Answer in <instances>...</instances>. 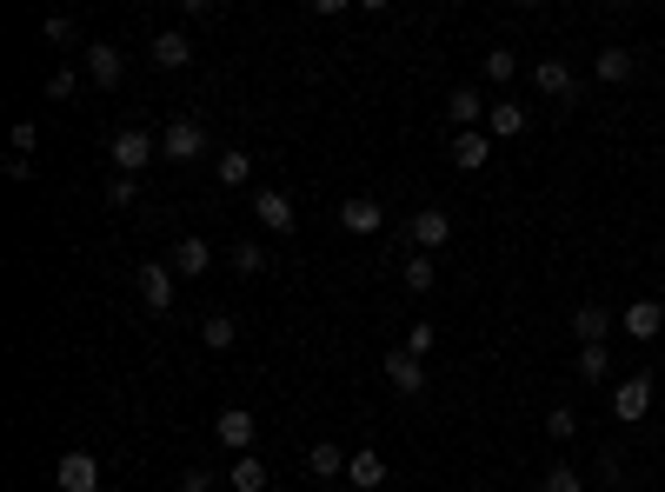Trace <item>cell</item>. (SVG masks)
I'll return each mask as SVG.
<instances>
[{
  "label": "cell",
  "mask_w": 665,
  "mask_h": 492,
  "mask_svg": "<svg viewBox=\"0 0 665 492\" xmlns=\"http://www.w3.org/2000/svg\"><path fill=\"white\" fill-rule=\"evenodd\" d=\"M147 54H153V67L180 73V67L194 60V40H187V27H166V34H153V40H147Z\"/></svg>",
  "instance_id": "13"
},
{
  "label": "cell",
  "mask_w": 665,
  "mask_h": 492,
  "mask_svg": "<svg viewBox=\"0 0 665 492\" xmlns=\"http://www.w3.org/2000/svg\"><path fill=\"white\" fill-rule=\"evenodd\" d=\"M180 492H213V472H207V466H194V472H180Z\"/></svg>",
  "instance_id": "37"
},
{
  "label": "cell",
  "mask_w": 665,
  "mask_h": 492,
  "mask_svg": "<svg viewBox=\"0 0 665 492\" xmlns=\"http://www.w3.org/2000/svg\"><path fill=\"white\" fill-rule=\"evenodd\" d=\"M652 413V373H626L619 386H612V420L619 426H639Z\"/></svg>",
  "instance_id": "2"
},
{
  "label": "cell",
  "mask_w": 665,
  "mask_h": 492,
  "mask_svg": "<svg viewBox=\"0 0 665 492\" xmlns=\"http://www.w3.org/2000/svg\"><path fill=\"white\" fill-rule=\"evenodd\" d=\"M133 286H140V300H147V313H166V306H174V260H147V267L133 273Z\"/></svg>",
  "instance_id": "6"
},
{
  "label": "cell",
  "mask_w": 665,
  "mask_h": 492,
  "mask_svg": "<svg viewBox=\"0 0 665 492\" xmlns=\"http://www.w3.org/2000/svg\"><path fill=\"white\" fill-rule=\"evenodd\" d=\"M446 239H453V213H440V207H420L406 220V246H412V254H440Z\"/></svg>",
  "instance_id": "3"
},
{
  "label": "cell",
  "mask_w": 665,
  "mask_h": 492,
  "mask_svg": "<svg viewBox=\"0 0 665 492\" xmlns=\"http://www.w3.org/2000/svg\"><path fill=\"white\" fill-rule=\"evenodd\" d=\"M8 140H14V153H34V147H40V127H34V120H14Z\"/></svg>",
  "instance_id": "36"
},
{
  "label": "cell",
  "mask_w": 665,
  "mask_h": 492,
  "mask_svg": "<svg viewBox=\"0 0 665 492\" xmlns=\"http://www.w3.org/2000/svg\"><path fill=\"white\" fill-rule=\"evenodd\" d=\"M326 492H340V485H326Z\"/></svg>",
  "instance_id": "40"
},
{
  "label": "cell",
  "mask_w": 665,
  "mask_h": 492,
  "mask_svg": "<svg viewBox=\"0 0 665 492\" xmlns=\"http://www.w3.org/2000/svg\"><path fill=\"white\" fill-rule=\"evenodd\" d=\"M347 459H353V453H340L332 440H313V446H306V472H313V479H347Z\"/></svg>",
  "instance_id": "21"
},
{
  "label": "cell",
  "mask_w": 665,
  "mask_h": 492,
  "mask_svg": "<svg viewBox=\"0 0 665 492\" xmlns=\"http://www.w3.org/2000/svg\"><path fill=\"white\" fill-rule=\"evenodd\" d=\"M572 373L586 379V386H606V379H612V353H606V347H579V353H572Z\"/></svg>",
  "instance_id": "24"
},
{
  "label": "cell",
  "mask_w": 665,
  "mask_h": 492,
  "mask_svg": "<svg viewBox=\"0 0 665 492\" xmlns=\"http://www.w3.org/2000/svg\"><path fill=\"white\" fill-rule=\"evenodd\" d=\"M533 87H539L546 101H579V73L552 54V60H539V67H533Z\"/></svg>",
  "instance_id": "9"
},
{
  "label": "cell",
  "mask_w": 665,
  "mask_h": 492,
  "mask_svg": "<svg viewBox=\"0 0 665 492\" xmlns=\"http://www.w3.org/2000/svg\"><path fill=\"white\" fill-rule=\"evenodd\" d=\"M54 485H60V492H101V459H94V453H60Z\"/></svg>",
  "instance_id": "7"
},
{
  "label": "cell",
  "mask_w": 665,
  "mask_h": 492,
  "mask_svg": "<svg viewBox=\"0 0 665 492\" xmlns=\"http://www.w3.org/2000/svg\"><path fill=\"white\" fill-rule=\"evenodd\" d=\"M479 73L492 80V87H506V80L520 73V54H513V47H486V60H479Z\"/></svg>",
  "instance_id": "28"
},
{
  "label": "cell",
  "mask_w": 665,
  "mask_h": 492,
  "mask_svg": "<svg viewBox=\"0 0 665 492\" xmlns=\"http://www.w3.org/2000/svg\"><path fill=\"white\" fill-rule=\"evenodd\" d=\"M213 267V246L200 239V233H187V239H174V273H187V280H200Z\"/></svg>",
  "instance_id": "20"
},
{
  "label": "cell",
  "mask_w": 665,
  "mask_h": 492,
  "mask_svg": "<svg viewBox=\"0 0 665 492\" xmlns=\"http://www.w3.org/2000/svg\"><path fill=\"white\" fill-rule=\"evenodd\" d=\"M133 200H140V180L114 174V180H107V207H133Z\"/></svg>",
  "instance_id": "35"
},
{
  "label": "cell",
  "mask_w": 665,
  "mask_h": 492,
  "mask_svg": "<svg viewBox=\"0 0 665 492\" xmlns=\"http://www.w3.org/2000/svg\"><path fill=\"white\" fill-rule=\"evenodd\" d=\"M254 433H260V426H254V413H246V406H226V413L213 420V440H220L233 459H240V453H254Z\"/></svg>",
  "instance_id": "8"
},
{
  "label": "cell",
  "mask_w": 665,
  "mask_h": 492,
  "mask_svg": "<svg viewBox=\"0 0 665 492\" xmlns=\"http://www.w3.org/2000/svg\"><path fill=\"white\" fill-rule=\"evenodd\" d=\"M160 153H166V160H200V153H207V120H194V114L166 120V133H160Z\"/></svg>",
  "instance_id": "5"
},
{
  "label": "cell",
  "mask_w": 665,
  "mask_h": 492,
  "mask_svg": "<svg viewBox=\"0 0 665 492\" xmlns=\"http://www.w3.org/2000/svg\"><path fill=\"white\" fill-rule=\"evenodd\" d=\"M466 492H492V485H466Z\"/></svg>",
  "instance_id": "38"
},
{
  "label": "cell",
  "mask_w": 665,
  "mask_h": 492,
  "mask_svg": "<svg viewBox=\"0 0 665 492\" xmlns=\"http://www.w3.org/2000/svg\"><path fill=\"white\" fill-rule=\"evenodd\" d=\"M254 220H260L267 233H293L300 213H293V200H287L280 187H260V194H254Z\"/></svg>",
  "instance_id": "15"
},
{
  "label": "cell",
  "mask_w": 665,
  "mask_h": 492,
  "mask_svg": "<svg viewBox=\"0 0 665 492\" xmlns=\"http://www.w3.org/2000/svg\"><path fill=\"white\" fill-rule=\"evenodd\" d=\"M386 386L406 393V399H412V393H427V360H412L406 347H393V353H386Z\"/></svg>",
  "instance_id": "12"
},
{
  "label": "cell",
  "mask_w": 665,
  "mask_h": 492,
  "mask_svg": "<svg viewBox=\"0 0 665 492\" xmlns=\"http://www.w3.org/2000/svg\"><path fill=\"white\" fill-rule=\"evenodd\" d=\"M612 326H619V313H606V306H579V313H572V340H579V347H606V340H612Z\"/></svg>",
  "instance_id": "14"
},
{
  "label": "cell",
  "mask_w": 665,
  "mask_h": 492,
  "mask_svg": "<svg viewBox=\"0 0 665 492\" xmlns=\"http://www.w3.org/2000/svg\"><path fill=\"white\" fill-rule=\"evenodd\" d=\"M526 127H533V114H526L520 101H492V107H486V133H492V140H520Z\"/></svg>",
  "instance_id": "16"
},
{
  "label": "cell",
  "mask_w": 665,
  "mask_h": 492,
  "mask_svg": "<svg viewBox=\"0 0 665 492\" xmlns=\"http://www.w3.org/2000/svg\"><path fill=\"white\" fill-rule=\"evenodd\" d=\"M433 347H440V326H433V319H412V333H406V353H412V360H427Z\"/></svg>",
  "instance_id": "31"
},
{
  "label": "cell",
  "mask_w": 665,
  "mask_h": 492,
  "mask_svg": "<svg viewBox=\"0 0 665 492\" xmlns=\"http://www.w3.org/2000/svg\"><path fill=\"white\" fill-rule=\"evenodd\" d=\"M399 280H406V293H433V280H440L433 254H412V246H406V267H399Z\"/></svg>",
  "instance_id": "26"
},
{
  "label": "cell",
  "mask_w": 665,
  "mask_h": 492,
  "mask_svg": "<svg viewBox=\"0 0 665 492\" xmlns=\"http://www.w3.org/2000/svg\"><path fill=\"white\" fill-rule=\"evenodd\" d=\"M340 226L366 239V233H380V226H386V207H380V200H366V194H353V200L340 207Z\"/></svg>",
  "instance_id": "18"
},
{
  "label": "cell",
  "mask_w": 665,
  "mask_h": 492,
  "mask_svg": "<svg viewBox=\"0 0 665 492\" xmlns=\"http://www.w3.org/2000/svg\"><path fill=\"white\" fill-rule=\"evenodd\" d=\"M160 153V140L147 133V127H120L114 140H107V160H114V174H127V180H140L147 174V160Z\"/></svg>",
  "instance_id": "1"
},
{
  "label": "cell",
  "mask_w": 665,
  "mask_h": 492,
  "mask_svg": "<svg viewBox=\"0 0 665 492\" xmlns=\"http://www.w3.org/2000/svg\"><path fill=\"white\" fill-rule=\"evenodd\" d=\"M80 94V67H54L47 73V101H73Z\"/></svg>",
  "instance_id": "32"
},
{
  "label": "cell",
  "mask_w": 665,
  "mask_h": 492,
  "mask_svg": "<svg viewBox=\"0 0 665 492\" xmlns=\"http://www.w3.org/2000/svg\"><path fill=\"white\" fill-rule=\"evenodd\" d=\"M233 267H240L246 280H260L273 260H267V246H260V239H240V246H233Z\"/></svg>",
  "instance_id": "29"
},
{
  "label": "cell",
  "mask_w": 665,
  "mask_h": 492,
  "mask_svg": "<svg viewBox=\"0 0 665 492\" xmlns=\"http://www.w3.org/2000/svg\"><path fill=\"white\" fill-rule=\"evenodd\" d=\"M546 492H586V479H579V472L559 459V466H546Z\"/></svg>",
  "instance_id": "34"
},
{
  "label": "cell",
  "mask_w": 665,
  "mask_h": 492,
  "mask_svg": "<svg viewBox=\"0 0 665 492\" xmlns=\"http://www.w3.org/2000/svg\"><path fill=\"white\" fill-rule=\"evenodd\" d=\"M80 73H88L94 87H120V80H127V60H120L114 40H88V47H80Z\"/></svg>",
  "instance_id": "4"
},
{
  "label": "cell",
  "mask_w": 665,
  "mask_h": 492,
  "mask_svg": "<svg viewBox=\"0 0 665 492\" xmlns=\"http://www.w3.org/2000/svg\"><path fill=\"white\" fill-rule=\"evenodd\" d=\"M619 333H626V340H658V333H665V306H658V300H632V306L619 313Z\"/></svg>",
  "instance_id": "10"
},
{
  "label": "cell",
  "mask_w": 665,
  "mask_h": 492,
  "mask_svg": "<svg viewBox=\"0 0 665 492\" xmlns=\"http://www.w3.org/2000/svg\"><path fill=\"white\" fill-rule=\"evenodd\" d=\"M233 340H240V319H233V313H207V319H200V347H207V353H226Z\"/></svg>",
  "instance_id": "23"
},
{
  "label": "cell",
  "mask_w": 665,
  "mask_h": 492,
  "mask_svg": "<svg viewBox=\"0 0 665 492\" xmlns=\"http://www.w3.org/2000/svg\"><path fill=\"white\" fill-rule=\"evenodd\" d=\"M486 160H492V133H486V127H472V133H453V167H459V174H479Z\"/></svg>",
  "instance_id": "17"
},
{
  "label": "cell",
  "mask_w": 665,
  "mask_h": 492,
  "mask_svg": "<svg viewBox=\"0 0 665 492\" xmlns=\"http://www.w3.org/2000/svg\"><path fill=\"white\" fill-rule=\"evenodd\" d=\"M73 34H80V27H73L67 14H47V21H40V40H47V47H73Z\"/></svg>",
  "instance_id": "33"
},
{
  "label": "cell",
  "mask_w": 665,
  "mask_h": 492,
  "mask_svg": "<svg viewBox=\"0 0 665 492\" xmlns=\"http://www.w3.org/2000/svg\"><path fill=\"white\" fill-rule=\"evenodd\" d=\"M486 107H492V101H486V94L472 87V80H466V87H453V94H446V120H453L459 133H472V127H486Z\"/></svg>",
  "instance_id": "11"
},
{
  "label": "cell",
  "mask_w": 665,
  "mask_h": 492,
  "mask_svg": "<svg viewBox=\"0 0 665 492\" xmlns=\"http://www.w3.org/2000/svg\"><path fill=\"white\" fill-rule=\"evenodd\" d=\"M593 73L606 80V87H626V80L639 73V60H632L626 47H599V60H593Z\"/></svg>",
  "instance_id": "22"
},
{
  "label": "cell",
  "mask_w": 665,
  "mask_h": 492,
  "mask_svg": "<svg viewBox=\"0 0 665 492\" xmlns=\"http://www.w3.org/2000/svg\"><path fill=\"white\" fill-rule=\"evenodd\" d=\"M226 485H233V492H267V466H260V453H240L233 472H226Z\"/></svg>",
  "instance_id": "27"
},
{
  "label": "cell",
  "mask_w": 665,
  "mask_h": 492,
  "mask_svg": "<svg viewBox=\"0 0 665 492\" xmlns=\"http://www.w3.org/2000/svg\"><path fill=\"white\" fill-rule=\"evenodd\" d=\"M213 174H220V187H246V180H254V153H246V147H226V153L213 160Z\"/></svg>",
  "instance_id": "25"
},
{
  "label": "cell",
  "mask_w": 665,
  "mask_h": 492,
  "mask_svg": "<svg viewBox=\"0 0 665 492\" xmlns=\"http://www.w3.org/2000/svg\"><path fill=\"white\" fill-rule=\"evenodd\" d=\"M347 485H353V492H380V485H386V459H380L373 446H360V453L347 459Z\"/></svg>",
  "instance_id": "19"
},
{
  "label": "cell",
  "mask_w": 665,
  "mask_h": 492,
  "mask_svg": "<svg viewBox=\"0 0 665 492\" xmlns=\"http://www.w3.org/2000/svg\"><path fill=\"white\" fill-rule=\"evenodd\" d=\"M606 492H626V485H606Z\"/></svg>",
  "instance_id": "39"
},
{
  "label": "cell",
  "mask_w": 665,
  "mask_h": 492,
  "mask_svg": "<svg viewBox=\"0 0 665 492\" xmlns=\"http://www.w3.org/2000/svg\"><path fill=\"white\" fill-rule=\"evenodd\" d=\"M572 433H579V413H572V406H552V413H546V440L572 446Z\"/></svg>",
  "instance_id": "30"
}]
</instances>
